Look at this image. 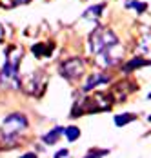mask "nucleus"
<instances>
[{
    "label": "nucleus",
    "mask_w": 151,
    "mask_h": 158,
    "mask_svg": "<svg viewBox=\"0 0 151 158\" xmlns=\"http://www.w3.org/2000/svg\"><path fill=\"white\" fill-rule=\"evenodd\" d=\"M119 44V36L111 31L109 27H97L89 33L88 36V46L93 55H98L100 51Z\"/></svg>",
    "instance_id": "1"
},
{
    "label": "nucleus",
    "mask_w": 151,
    "mask_h": 158,
    "mask_svg": "<svg viewBox=\"0 0 151 158\" xmlns=\"http://www.w3.org/2000/svg\"><path fill=\"white\" fill-rule=\"evenodd\" d=\"M28 126H29V122H28V118H26L22 113H13V114L6 116V120L2 122L0 135H2L4 140L13 142V140H16V138L28 129Z\"/></svg>",
    "instance_id": "2"
},
{
    "label": "nucleus",
    "mask_w": 151,
    "mask_h": 158,
    "mask_svg": "<svg viewBox=\"0 0 151 158\" xmlns=\"http://www.w3.org/2000/svg\"><path fill=\"white\" fill-rule=\"evenodd\" d=\"M58 73L60 77H64L66 80H78L80 77H84L86 73V62L78 56H73V58H67L60 64L58 67Z\"/></svg>",
    "instance_id": "3"
},
{
    "label": "nucleus",
    "mask_w": 151,
    "mask_h": 158,
    "mask_svg": "<svg viewBox=\"0 0 151 158\" xmlns=\"http://www.w3.org/2000/svg\"><path fill=\"white\" fill-rule=\"evenodd\" d=\"M115 104V98L111 93H95L91 98H84V113H100L109 111Z\"/></svg>",
    "instance_id": "4"
},
{
    "label": "nucleus",
    "mask_w": 151,
    "mask_h": 158,
    "mask_svg": "<svg viewBox=\"0 0 151 158\" xmlns=\"http://www.w3.org/2000/svg\"><path fill=\"white\" fill-rule=\"evenodd\" d=\"M122 55H124V48H122L120 44H115V46H111V48L104 49V51H100L98 55H95L97 58H95V62L98 64L100 67H113V65H117V64L120 62Z\"/></svg>",
    "instance_id": "5"
},
{
    "label": "nucleus",
    "mask_w": 151,
    "mask_h": 158,
    "mask_svg": "<svg viewBox=\"0 0 151 158\" xmlns=\"http://www.w3.org/2000/svg\"><path fill=\"white\" fill-rule=\"evenodd\" d=\"M20 87H24V91H26L28 95L42 96V93H44V89H45V77H44V73H40V71L33 73L31 77L26 78L24 84H20Z\"/></svg>",
    "instance_id": "6"
},
{
    "label": "nucleus",
    "mask_w": 151,
    "mask_h": 158,
    "mask_svg": "<svg viewBox=\"0 0 151 158\" xmlns=\"http://www.w3.org/2000/svg\"><path fill=\"white\" fill-rule=\"evenodd\" d=\"M20 77H18V67L4 64L0 69V87H9V89H18L20 87Z\"/></svg>",
    "instance_id": "7"
},
{
    "label": "nucleus",
    "mask_w": 151,
    "mask_h": 158,
    "mask_svg": "<svg viewBox=\"0 0 151 158\" xmlns=\"http://www.w3.org/2000/svg\"><path fill=\"white\" fill-rule=\"evenodd\" d=\"M136 87L129 82V80H124V82H119L115 87H113V91H111V96L115 98V102H122V100H126L127 95L131 93V91H135Z\"/></svg>",
    "instance_id": "8"
},
{
    "label": "nucleus",
    "mask_w": 151,
    "mask_h": 158,
    "mask_svg": "<svg viewBox=\"0 0 151 158\" xmlns=\"http://www.w3.org/2000/svg\"><path fill=\"white\" fill-rule=\"evenodd\" d=\"M107 82H109V75L107 73H91L88 77V80H86V84H84V87H82V91L88 93V91L102 85V84H107Z\"/></svg>",
    "instance_id": "9"
},
{
    "label": "nucleus",
    "mask_w": 151,
    "mask_h": 158,
    "mask_svg": "<svg viewBox=\"0 0 151 158\" xmlns=\"http://www.w3.org/2000/svg\"><path fill=\"white\" fill-rule=\"evenodd\" d=\"M149 64H151V60L144 58V56H135V58L127 60V62L122 65V73L129 75L131 71H135V69H140V67H144V65H149Z\"/></svg>",
    "instance_id": "10"
},
{
    "label": "nucleus",
    "mask_w": 151,
    "mask_h": 158,
    "mask_svg": "<svg viewBox=\"0 0 151 158\" xmlns=\"http://www.w3.org/2000/svg\"><path fill=\"white\" fill-rule=\"evenodd\" d=\"M22 55H24V51H22L20 46H11L7 49V53H6V64L18 67L20 62H22Z\"/></svg>",
    "instance_id": "11"
},
{
    "label": "nucleus",
    "mask_w": 151,
    "mask_h": 158,
    "mask_svg": "<svg viewBox=\"0 0 151 158\" xmlns=\"http://www.w3.org/2000/svg\"><path fill=\"white\" fill-rule=\"evenodd\" d=\"M136 49L142 53L144 58L151 60V33H144V35H142V38H140V42H138Z\"/></svg>",
    "instance_id": "12"
},
{
    "label": "nucleus",
    "mask_w": 151,
    "mask_h": 158,
    "mask_svg": "<svg viewBox=\"0 0 151 158\" xmlns=\"http://www.w3.org/2000/svg\"><path fill=\"white\" fill-rule=\"evenodd\" d=\"M62 135H64V127H53L49 133H45L44 136H42V140H44V143H47V145H53V143L58 142V138H60Z\"/></svg>",
    "instance_id": "13"
},
{
    "label": "nucleus",
    "mask_w": 151,
    "mask_h": 158,
    "mask_svg": "<svg viewBox=\"0 0 151 158\" xmlns=\"http://www.w3.org/2000/svg\"><path fill=\"white\" fill-rule=\"evenodd\" d=\"M104 9H106V4H97V6H91L88 7L86 11H84V18H88V20H97V18H100V15L104 13Z\"/></svg>",
    "instance_id": "14"
},
{
    "label": "nucleus",
    "mask_w": 151,
    "mask_h": 158,
    "mask_svg": "<svg viewBox=\"0 0 151 158\" xmlns=\"http://www.w3.org/2000/svg\"><path fill=\"white\" fill-rule=\"evenodd\" d=\"M33 55L37 56V58H42V56H49L51 55V51H53V44H49V48H45V44H35L33 48Z\"/></svg>",
    "instance_id": "15"
},
{
    "label": "nucleus",
    "mask_w": 151,
    "mask_h": 158,
    "mask_svg": "<svg viewBox=\"0 0 151 158\" xmlns=\"http://www.w3.org/2000/svg\"><path fill=\"white\" fill-rule=\"evenodd\" d=\"M136 116L133 113H122V114H117L115 116V126L117 127H124L126 124H129V122H133Z\"/></svg>",
    "instance_id": "16"
},
{
    "label": "nucleus",
    "mask_w": 151,
    "mask_h": 158,
    "mask_svg": "<svg viewBox=\"0 0 151 158\" xmlns=\"http://www.w3.org/2000/svg\"><path fill=\"white\" fill-rule=\"evenodd\" d=\"M126 7L127 9H135L136 13L140 15V13H144L148 9V4H142V2H136V0H127L126 2Z\"/></svg>",
    "instance_id": "17"
},
{
    "label": "nucleus",
    "mask_w": 151,
    "mask_h": 158,
    "mask_svg": "<svg viewBox=\"0 0 151 158\" xmlns=\"http://www.w3.org/2000/svg\"><path fill=\"white\" fill-rule=\"evenodd\" d=\"M64 135H66V138L69 142H75V140H78V136H80V129L75 126H71V127H67V129H64Z\"/></svg>",
    "instance_id": "18"
},
{
    "label": "nucleus",
    "mask_w": 151,
    "mask_h": 158,
    "mask_svg": "<svg viewBox=\"0 0 151 158\" xmlns=\"http://www.w3.org/2000/svg\"><path fill=\"white\" fill-rule=\"evenodd\" d=\"M106 155H107L106 149H93L89 155H86L84 158H102V156H106Z\"/></svg>",
    "instance_id": "19"
},
{
    "label": "nucleus",
    "mask_w": 151,
    "mask_h": 158,
    "mask_svg": "<svg viewBox=\"0 0 151 158\" xmlns=\"http://www.w3.org/2000/svg\"><path fill=\"white\" fill-rule=\"evenodd\" d=\"M31 0H11L9 6H22V4H29Z\"/></svg>",
    "instance_id": "20"
},
{
    "label": "nucleus",
    "mask_w": 151,
    "mask_h": 158,
    "mask_svg": "<svg viewBox=\"0 0 151 158\" xmlns=\"http://www.w3.org/2000/svg\"><path fill=\"white\" fill-rule=\"evenodd\" d=\"M69 155V151L67 149H62V151H58L57 155H55V158H64V156H67Z\"/></svg>",
    "instance_id": "21"
},
{
    "label": "nucleus",
    "mask_w": 151,
    "mask_h": 158,
    "mask_svg": "<svg viewBox=\"0 0 151 158\" xmlns=\"http://www.w3.org/2000/svg\"><path fill=\"white\" fill-rule=\"evenodd\" d=\"M20 158H38V156H37L35 153H26V155H22Z\"/></svg>",
    "instance_id": "22"
},
{
    "label": "nucleus",
    "mask_w": 151,
    "mask_h": 158,
    "mask_svg": "<svg viewBox=\"0 0 151 158\" xmlns=\"http://www.w3.org/2000/svg\"><path fill=\"white\" fill-rule=\"evenodd\" d=\"M2 38H4V27H2V24H0V42H2Z\"/></svg>",
    "instance_id": "23"
},
{
    "label": "nucleus",
    "mask_w": 151,
    "mask_h": 158,
    "mask_svg": "<svg viewBox=\"0 0 151 158\" xmlns=\"http://www.w3.org/2000/svg\"><path fill=\"white\" fill-rule=\"evenodd\" d=\"M149 122H151V116H149Z\"/></svg>",
    "instance_id": "24"
}]
</instances>
